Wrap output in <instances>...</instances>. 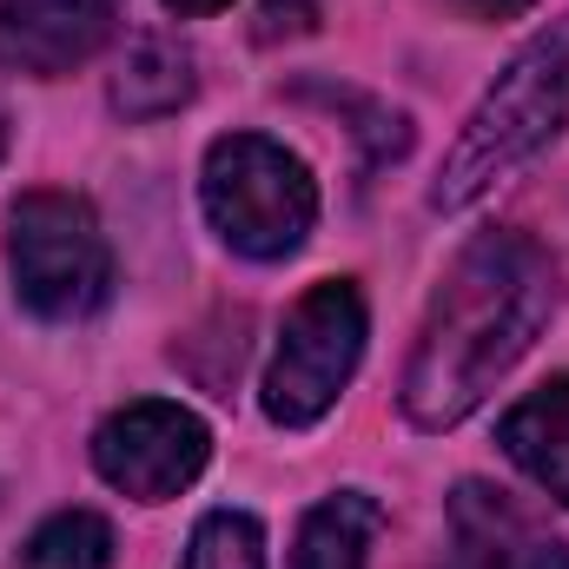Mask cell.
Returning <instances> with one entry per match:
<instances>
[{
  "mask_svg": "<svg viewBox=\"0 0 569 569\" xmlns=\"http://www.w3.org/2000/svg\"><path fill=\"white\" fill-rule=\"evenodd\" d=\"M378 530H385L378 497H365V490H338V497H325V503L298 523L291 569H371V543H378Z\"/></svg>",
  "mask_w": 569,
  "mask_h": 569,
  "instance_id": "cell-10",
  "label": "cell"
},
{
  "mask_svg": "<svg viewBox=\"0 0 569 569\" xmlns=\"http://www.w3.org/2000/svg\"><path fill=\"white\" fill-rule=\"evenodd\" d=\"M7 266L20 305L53 325L93 318L113 298V246L73 192H27L7 212Z\"/></svg>",
  "mask_w": 569,
  "mask_h": 569,
  "instance_id": "cell-4",
  "label": "cell"
},
{
  "mask_svg": "<svg viewBox=\"0 0 569 569\" xmlns=\"http://www.w3.org/2000/svg\"><path fill=\"white\" fill-rule=\"evenodd\" d=\"M358 358H365V298H358V284L351 279L311 284L279 331V351H272V371H266V418L284 430L318 425L345 398Z\"/></svg>",
  "mask_w": 569,
  "mask_h": 569,
  "instance_id": "cell-5",
  "label": "cell"
},
{
  "mask_svg": "<svg viewBox=\"0 0 569 569\" xmlns=\"http://www.w3.org/2000/svg\"><path fill=\"white\" fill-rule=\"evenodd\" d=\"M0 152H7V127H0Z\"/></svg>",
  "mask_w": 569,
  "mask_h": 569,
  "instance_id": "cell-17",
  "label": "cell"
},
{
  "mask_svg": "<svg viewBox=\"0 0 569 569\" xmlns=\"http://www.w3.org/2000/svg\"><path fill=\"white\" fill-rule=\"evenodd\" d=\"M497 443L537 490L569 503V378H550L543 391L510 405L503 425H497Z\"/></svg>",
  "mask_w": 569,
  "mask_h": 569,
  "instance_id": "cell-9",
  "label": "cell"
},
{
  "mask_svg": "<svg viewBox=\"0 0 569 569\" xmlns=\"http://www.w3.org/2000/svg\"><path fill=\"white\" fill-rule=\"evenodd\" d=\"M206 457H212V430L186 405H166V398H140L93 430V470L133 503L179 497L206 470Z\"/></svg>",
  "mask_w": 569,
  "mask_h": 569,
  "instance_id": "cell-6",
  "label": "cell"
},
{
  "mask_svg": "<svg viewBox=\"0 0 569 569\" xmlns=\"http://www.w3.org/2000/svg\"><path fill=\"white\" fill-rule=\"evenodd\" d=\"M457 13H470V20H517V13H530L537 0H450Z\"/></svg>",
  "mask_w": 569,
  "mask_h": 569,
  "instance_id": "cell-15",
  "label": "cell"
},
{
  "mask_svg": "<svg viewBox=\"0 0 569 569\" xmlns=\"http://www.w3.org/2000/svg\"><path fill=\"white\" fill-rule=\"evenodd\" d=\"M172 13H219V7H232V0H166Z\"/></svg>",
  "mask_w": 569,
  "mask_h": 569,
  "instance_id": "cell-16",
  "label": "cell"
},
{
  "mask_svg": "<svg viewBox=\"0 0 569 569\" xmlns=\"http://www.w3.org/2000/svg\"><path fill=\"white\" fill-rule=\"evenodd\" d=\"M443 569H569V543L537 530L503 490L457 483V497H450V563Z\"/></svg>",
  "mask_w": 569,
  "mask_h": 569,
  "instance_id": "cell-8",
  "label": "cell"
},
{
  "mask_svg": "<svg viewBox=\"0 0 569 569\" xmlns=\"http://www.w3.org/2000/svg\"><path fill=\"white\" fill-rule=\"evenodd\" d=\"M199 199L239 259H291L318 226V186L298 152L266 133H226L206 152Z\"/></svg>",
  "mask_w": 569,
  "mask_h": 569,
  "instance_id": "cell-3",
  "label": "cell"
},
{
  "mask_svg": "<svg viewBox=\"0 0 569 569\" xmlns=\"http://www.w3.org/2000/svg\"><path fill=\"white\" fill-rule=\"evenodd\" d=\"M120 33V0H0V60L40 80L87 67Z\"/></svg>",
  "mask_w": 569,
  "mask_h": 569,
  "instance_id": "cell-7",
  "label": "cell"
},
{
  "mask_svg": "<svg viewBox=\"0 0 569 569\" xmlns=\"http://www.w3.org/2000/svg\"><path fill=\"white\" fill-rule=\"evenodd\" d=\"M20 569H113V523L93 510H53L20 543Z\"/></svg>",
  "mask_w": 569,
  "mask_h": 569,
  "instance_id": "cell-12",
  "label": "cell"
},
{
  "mask_svg": "<svg viewBox=\"0 0 569 569\" xmlns=\"http://www.w3.org/2000/svg\"><path fill=\"white\" fill-rule=\"evenodd\" d=\"M563 120H569V13L557 27H543L497 73V87L477 100V113L463 120V133H457L437 186H430V206L437 212L477 206L497 179H510L517 166H530L543 146L557 140Z\"/></svg>",
  "mask_w": 569,
  "mask_h": 569,
  "instance_id": "cell-2",
  "label": "cell"
},
{
  "mask_svg": "<svg viewBox=\"0 0 569 569\" xmlns=\"http://www.w3.org/2000/svg\"><path fill=\"white\" fill-rule=\"evenodd\" d=\"M305 27H311V0H266V7H259V40L305 33Z\"/></svg>",
  "mask_w": 569,
  "mask_h": 569,
  "instance_id": "cell-14",
  "label": "cell"
},
{
  "mask_svg": "<svg viewBox=\"0 0 569 569\" xmlns=\"http://www.w3.org/2000/svg\"><path fill=\"white\" fill-rule=\"evenodd\" d=\"M192 87H199L192 80V53L172 33H140L127 67H120V80H113V107L127 120H166V113H179L192 100Z\"/></svg>",
  "mask_w": 569,
  "mask_h": 569,
  "instance_id": "cell-11",
  "label": "cell"
},
{
  "mask_svg": "<svg viewBox=\"0 0 569 569\" xmlns=\"http://www.w3.org/2000/svg\"><path fill=\"white\" fill-rule=\"evenodd\" d=\"M179 569H266V530H259V517H246V510L199 517Z\"/></svg>",
  "mask_w": 569,
  "mask_h": 569,
  "instance_id": "cell-13",
  "label": "cell"
},
{
  "mask_svg": "<svg viewBox=\"0 0 569 569\" xmlns=\"http://www.w3.org/2000/svg\"><path fill=\"white\" fill-rule=\"evenodd\" d=\"M557 298H563V284L537 239L477 232L430 291V311L418 325L405 385H398L405 418L418 430L463 425L510 378V365L537 345Z\"/></svg>",
  "mask_w": 569,
  "mask_h": 569,
  "instance_id": "cell-1",
  "label": "cell"
}]
</instances>
